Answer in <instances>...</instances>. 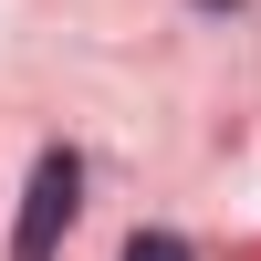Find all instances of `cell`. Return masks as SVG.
I'll use <instances>...</instances> for the list:
<instances>
[{
  "label": "cell",
  "mask_w": 261,
  "mask_h": 261,
  "mask_svg": "<svg viewBox=\"0 0 261 261\" xmlns=\"http://www.w3.org/2000/svg\"><path fill=\"white\" fill-rule=\"evenodd\" d=\"M84 209V157L73 146H53V157L32 167V188H21V230H11V261H53V241L73 230Z\"/></svg>",
  "instance_id": "obj_1"
},
{
  "label": "cell",
  "mask_w": 261,
  "mask_h": 261,
  "mask_svg": "<svg viewBox=\"0 0 261 261\" xmlns=\"http://www.w3.org/2000/svg\"><path fill=\"white\" fill-rule=\"evenodd\" d=\"M209 11H230V0H209Z\"/></svg>",
  "instance_id": "obj_3"
},
{
  "label": "cell",
  "mask_w": 261,
  "mask_h": 261,
  "mask_svg": "<svg viewBox=\"0 0 261 261\" xmlns=\"http://www.w3.org/2000/svg\"><path fill=\"white\" fill-rule=\"evenodd\" d=\"M125 261H199V251H188L178 230H136V241H125Z\"/></svg>",
  "instance_id": "obj_2"
}]
</instances>
